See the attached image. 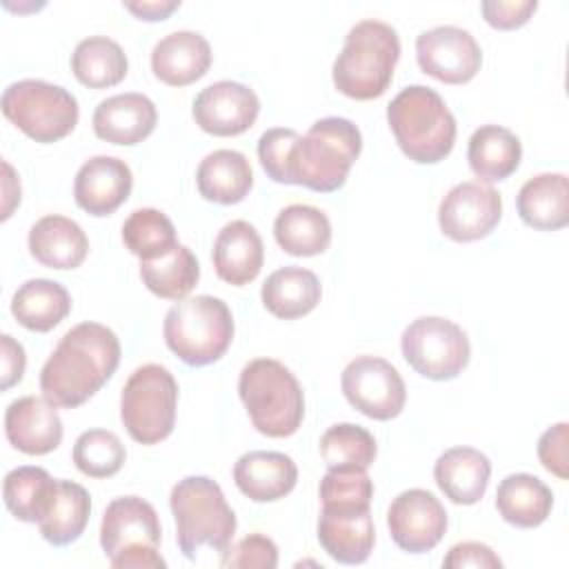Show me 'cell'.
<instances>
[{
  "instance_id": "6da1fadb",
  "label": "cell",
  "mask_w": 569,
  "mask_h": 569,
  "mask_svg": "<svg viewBox=\"0 0 569 569\" xmlns=\"http://www.w3.org/2000/svg\"><path fill=\"white\" fill-rule=\"evenodd\" d=\"M118 362V336L100 322H80L60 338L42 365L40 391L56 407H80L107 385Z\"/></svg>"
},
{
  "instance_id": "7a4b0ae2",
  "label": "cell",
  "mask_w": 569,
  "mask_h": 569,
  "mask_svg": "<svg viewBox=\"0 0 569 569\" xmlns=\"http://www.w3.org/2000/svg\"><path fill=\"white\" fill-rule=\"evenodd\" d=\"M360 149L362 136L351 120L338 116L320 118L291 147L287 164L289 184L331 193L345 184Z\"/></svg>"
},
{
  "instance_id": "3957f363",
  "label": "cell",
  "mask_w": 569,
  "mask_h": 569,
  "mask_svg": "<svg viewBox=\"0 0 569 569\" xmlns=\"http://www.w3.org/2000/svg\"><path fill=\"white\" fill-rule=\"evenodd\" d=\"M400 58L398 31L382 20H360L345 38L333 62V84L353 100L380 98Z\"/></svg>"
},
{
  "instance_id": "277c9868",
  "label": "cell",
  "mask_w": 569,
  "mask_h": 569,
  "mask_svg": "<svg viewBox=\"0 0 569 569\" xmlns=\"http://www.w3.org/2000/svg\"><path fill=\"white\" fill-rule=\"evenodd\" d=\"M387 122L402 153L418 164H436L453 149L456 118L442 96L425 84L405 87L389 102Z\"/></svg>"
},
{
  "instance_id": "5b68a950",
  "label": "cell",
  "mask_w": 569,
  "mask_h": 569,
  "mask_svg": "<svg viewBox=\"0 0 569 569\" xmlns=\"http://www.w3.org/2000/svg\"><path fill=\"white\" fill-rule=\"evenodd\" d=\"M238 393L251 425L269 438L293 436L305 418V396L296 376L273 358L247 362L238 378Z\"/></svg>"
},
{
  "instance_id": "8992f818",
  "label": "cell",
  "mask_w": 569,
  "mask_h": 569,
  "mask_svg": "<svg viewBox=\"0 0 569 569\" xmlns=\"http://www.w3.org/2000/svg\"><path fill=\"white\" fill-rule=\"evenodd\" d=\"M169 507L176 520V540L184 558L196 560L200 547L224 551L236 533V513L220 485L207 476H187L173 485Z\"/></svg>"
},
{
  "instance_id": "52a82bcc",
  "label": "cell",
  "mask_w": 569,
  "mask_h": 569,
  "mask_svg": "<svg viewBox=\"0 0 569 569\" xmlns=\"http://www.w3.org/2000/svg\"><path fill=\"white\" fill-rule=\"evenodd\" d=\"M167 347L187 365L204 367L220 360L233 340V316L224 300L196 296L178 300L164 316Z\"/></svg>"
},
{
  "instance_id": "ba28073f",
  "label": "cell",
  "mask_w": 569,
  "mask_h": 569,
  "mask_svg": "<svg viewBox=\"0 0 569 569\" xmlns=\"http://www.w3.org/2000/svg\"><path fill=\"white\" fill-rule=\"evenodd\" d=\"M160 520L156 509L138 496H120L104 509L100 547L113 569H160Z\"/></svg>"
},
{
  "instance_id": "9c48e42d",
  "label": "cell",
  "mask_w": 569,
  "mask_h": 569,
  "mask_svg": "<svg viewBox=\"0 0 569 569\" xmlns=\"http://www.w3.org/2000/svg\"><path fill=\"white\" fill-rule=\"evenodd\" d=\"M4 118L36 142L49 144L78 124V100L71 91L47 80H18L2 91Z\"/></svg>"
},
{
  "instance_id": "30bf717a",
  "label": "cell",
  "mask_w": 569,
  "mask_h": 569,
  "mask_svg": "<svg viewBox=\"0 0 569 569\" xmlns=\"http://www.w3.org/2000/svg\"><path fill=\"white\" fill-rule=\"evenodd\" d=\"M178 382L162 365L138 367L122 387L120 420L140 445L162 442L176 425Z\"/></svg>"
},
{
  "instance_id": "8fae6325",
  "label": "cell",
  "mask_w": 569,
  "mask_h": 569,
  "mask_svg": "<svg viewBox=\"0 0 569 569\" xmlns=\"http://www.w3.org/2000/svg\"><path fill=\"white\" fill-rule=\"evenodd\" d=\"M400 349L409 367L429 380H453L471 356L465 329L440 316L416 318L402 331Z\"/></svg>"
},
{
  "instance_id": "7c38bea8",
  "label": "cell",
  "mask_w": 569,
  "mask_h": 569,
  "mask_svg": "<svg viewBox=\"0 0 569 569\" xmlns=\"http://www.w3.org/2000/svg\"><path fill=\"white\" fill-rule=\"evenodd\" d=\"M342 393L373 420H391L405 409L407 387L398 369L378 356H358L342 371Z\"/></svg>"
},
{
  "instance_id": "4fadbf2b",
  "label": "cell",
  "mask_w": 569,
  "mask_h": 569,
  "mask_svg": "<svg viewBox=\"0 0 569 569\" xmlns=\"http://www.w3.org/2000/svg\"><path fill=\"white\" fill-rule=\"evenodd\" d=\"M502 218L500 193L480 182H460L447 191L438 207L440 231L456 242L487 238Z\"/></svg>"
},
{
  "instance_id": "5bb4252c",
  "label": "cell",
  "mask_w": 569,
  "mask_h": 569,
  "mask_svg": "<svg viewBox=\"0 0 569 569\" xmlns=\"http://www.w3.org/2000/svg\"><path fill=\"white\" fill-rule=\"evenodd\" d=\"M416 58L427 76L445 84L469 82L482 64V51L476 38L453 24L422 31L416 38Z\"/></svg>"
},
{
  "instance_id": "9a60e30c",
  "label": "cell",
  "mask_w": 569,
  "mask_h": 569,
  "mask_svg": "<svg viewBox=\"0 0 569 569\" xmlns=\"http://www.w3.org/2000/svg\"><path fill=\"white\" fill-rule=\"evenodd\" d=\"M393 542L407 553L431 551L447 531V511L427 489H407L393 498L387 511Z\"/></svg>"
},
{
  "instance_id": "2e32d148",
  "label": "cell",
  "mask_w": 569,
  "mask_h": 569,
  "mask_svg": "<svg viewBox=\"0 0 569 569\" xmlns=\"http://www.w3.org/2000/svg\"><path fill=\"white\" fill-rule=\"evenodd\" d=\"M191 113L196 124L211 136H240L253 127L260 113V100L247 84L220 80L196 96Z\"/></svg>"
},
{
  "instance_id": "e0dca14e",
  "label": "cell",
  "mask_w": 569,
  "mask_h": 569,
  "mask_svg": "<svg viewBox=\"0 0 569 569\" xmlns=\"http://www.w3.org/2000/svg\"><path fill=\"white\" fill-rule=\"evenodd\" d=\"M4 433L11 447L27 456H44L62 442V420L44 396H24L4 411Z\"/></svg>"
},
{
  "instance_id": "ac0fdd59",
  "label": "cell",
  "mask_w": 569,
  "mask_h": 569,
  "mask_svg": "<svg viewBox=\"0 0 569 569\" xmlns=\"http://www.w3.org/2000/svg\"><path fill=\"white\" fill-rule=\"evenodd\" d=\"M133 176L124 160L113 156H93L76 173L73 198L89 216L113 213L131 193Z\"/></svg>"
},
{
  "instance_id": "d6986e66",
  "label": "cell",
  "mask_w": 569,
  "mask_h": 569,
  "mask_svg": "<svg viewBox=\"0 0 569 569\" xmlns=\"http://www.w3.org/2000/svg\"><path fill=\"white\" fill-rule=\"evenodd\" d=\"M158 122V111L144 93H118L102 100L91 118L93 131L100 140L131 147L151 136Z\"/></svg>"
},
{
  "instance_id": "ffe728a7",
  "label": "cell",
  "mask_w": 569,
  "mask_h": 569,
  "mask_svg": "<svg viewBox=\"0 0 569 569\" xmlns=\"http://www.w3.org/2000/svg\"><path fill=\"white\" fill-rule=\"evenodd\" d=\"M211 258L220 280L233 287L249 284L264 262L262 238L247 220H231L218 231Z\"/></svg>"
},
{
  "instance_id": "44dd1931",
  "label": "cell",
  "mask_w": 569,
  "mask_h": 569,
  "mask_svg": "<svg viewBox=\"0 0 569 569\" xmlns=\"http://www.w3.org/2000/svg\"><path fill=\"white\" fill-rule=\"evenodd\" d=\"M233 482L253 502H276L293 491L298 467L280 451H249L236 460Z\"/></svg>"
},
{
  "instance_id": "7402d4cb",
  "label": "cell",
  "mask_w": 569,
  "mask_h": 569,
  "mask_svg": "<svg viewBox=\"0 0 569 569\" xmlns=\"http://www.w3.org/2000/svg\"><path fill=\"white\" fill-rule=\"evenodd\" d=\"M211 64V47L198 31H173L151 51L153 76L169 87H187L200 80Z\"/></svg>"
},
{
  "instance_id": "603a6c76",
  "label": "cell",
  "mask_w": 569,
  "mask_h": 569,
  "mask_svg": "<svg viewBox=\"0 0 569 569\" xmlns=\"http://www.w3.org/2000/svg\"><path fill=\"white\" fill-rule=\"evenodd\" d=\"M31 256L49 269H76L89 253V238L82 227L67 216H44L29 229Z\"/></svg>"
},
{
  "instance_id": "cb8c5ba5",
  "label": "cell",
  "mask_w": 569,
  "mask_h": 569,
  "mask_svg": "<svg viewBox=\"0 0 569 569\" xmlns=\"http://www.w3.org/2000/svg\"><path fill=\"white\" fill-rule=\"evenodd\" d=\"M320 547L342 565H360L369 558L376 529L369 511H325L318 518Z\"/></svg>"
},
{
  "instance_id": "d4e9b609",
  "label": "cell",
  "mask_w": 569,
  "mask_h": 569,
  "mask_svg": "<svg viewBox=\"0 0 569 569\" xmlns=\"http://www.w3.org/2000/svg\"><path fill=\"white\" fill-rule=\"evenodd\" d=\"M489 476V458L473 447H451L433 465L436 485L456 505H476L487 491Z\"/></svg>"
},
{
  "instance_id": "484cf974",
  "label": "cell",
  "mask_w": 569,
  "mask_h": 569,
  "mask_svg": "<svg viewBox=\"0 0 569 569\" xmlns=\"http://www.w3.org/2000/svg\"><path fill=\"white\" fill-rule=\"evenodd\" d=\"M196 184L204 200L216 204H236L249 196L253 187V171L244 153L236 149H216L200 160Z\"/></svg>"
},
{
  "instance_id": "4316f807",
  "label": "cell",
  "mask_w": 569,
  "mask_h": 569,
  "mask_svg": "<svg viewBox=\"0 0 569 569\" xmlns=\"http://www.w3.org/2000/svg\"><path fill=\"white\" fill-rule=\"evenodd\" d=\"M525 224L538 231H558L569 222V182L565 173H538L529 178L516 198Z\"/></svg>"
},
{
  "instance_id": "83f0119b",
  "label": "cell",
  "mask_w": 569,
  "mask_h": 569,
  "mask_svg": "<svg viewBox=\"0 0 569 569\" xmlns=\"http://www.w3.org/2000/svg\"><path fill=\"white\" fill-rule=\"evenodd\" d=\"M322 287L313 271L302 267H282L269 273L262 284L260 298L269 313L282 320L307 316L320 302Z\"/></svg>"
},
{
  "instance_id": "f1b7e54d",
  "label": "cell",
  "mask_w": 569,
  "mask_h": 569,
  "mask_svg": "<svg viewBox=\"0 0 569 569\" xmlns=\"http://www.w3.org/2000/svg\"><path fill=\"white\" fill-rule=\"evenodd\" d=\"M71 311L69 291L47 278H31L22 282L11 298L13 318L29 331H51Z\"/></svg>"
},
{
  "instance_id": "f546056e",
  "label": "cell",
  "mask_w": 569,
  "mask_h": 569,
  "mask_svg": "<svg viewBox=\"0 0 569 569\" xmlns=\"http://www.w3.org/2000/svg\"><path fill=\"white\" fill-rule=\"evenodd\" d=\"M553 507L551 489L531 473H509L496 491V509L513 527L533 529L547 520Z\"/></svg>"
},
{
  "instance_id": "4dcf8cb0",
  "label": "cell",
  "mask_w": 569,
  "mask_h": 569,
  "mask_svg": "<svg viewBox=\"0 0 569 569\" xmlns=\"http://www.w3.org/2000/svg\"><path fill=\"white\" fill-rule=\"evenodd\" d=\"M520 158L522 144L518 136L500 124H482L469 138V167L485 182L509 178L518 169Z\"/></svg>"
},
{
  "instance_id": "1f68e13d",
  "label": "cell",
  "mask_w": 569,
  "mask_h": 569,
  "mask_svg": "<svg viewBox=\"0 0 569 569\" xmlns=\"http://www.w3.org/2000/svg\"><path fill=\"white\" fill-rule=\"evenodd\" d=\"M273 236L284 253L309 258L329 249L331 222L318 207L289 204L276 216Z\"/></svg>"
},
{
  "instance_id": "d6a6232c",
  "label": "cell",
  "mask_w": 569,
  "mask_h": 569,
  "mask_svg": "<svg viewBox=\"0 0 569 569\" xmlns=\"http://www.w3.org/2000/svg\"><path fill=\"white\" fill-rule=\"evenodd\" d=\"M89 513V491L73 480H58L49 509L38 522V529L47 542H51L53 547H64L76 542L84 533Z\"/></svg>"
},
{
  "instance_id": "836d02e7",
  "label": "cell",
  "mask_w": 569,
  "mask_h": 569,
  "mask_svg": "<svg viewBox=\"0 0 569 569\" xmlns=\"http://www.w3.org/2000/svg\"><path fill=\"white\" fill-rule=\"evenodd\" d=\"M129 69L122 47L107 36L80 40L71 53V71L89 89H107L124 80Z\"/></svg>"
},
{
  "instance_id": "e575fe53",
  "label": "cell",
  "mask_w": 569,
  "mask_h": 569,
  "mask_svg": "<svg viewBox=\"0 0 569 569\" xmlns=\"http://www.w3.org/2000/svg\"><path fill=\"white\" fill-rule=\"evenodd\" d=\"M140 278L153 296L164 300H182L198 284L200 264L193 251L178 242L167 256L140 260Z\"/></svg>"
},
{
  "instance_id": "d590c367",
  "label": "cell",
  "mask_w": 569,
  "mask_h": 569,
  "mask_svg": "<svg viewBox=\"0 0 569 569\" xmlns=\"http://www.w3.org/2000/svg\"><path fill=\"white\" fill-rule=\"evenodd\" d=\"M56 482L42 467L11 469L2 482V498L9 513L22 522H40L53 498Z\"/></svg>"
},
{
  "instance_id": "8d00e7d4",
  "label": "cell",
  "mask_w": 569,
  "mask_h": 569,
  "mask_svg": "<svg viewBox=\"0 0 569 569\" xmlns=\"http://www.w3.org/2000/svg\"><path fill=\"white\" fill-rule=\"evenodd\" d=\"M122 242L140 260H156L167 256L178 244V238L173 222L160 209L142 207L122 222Z\"/></svg>"
},
{
  "instance_id": "74e56055",
  "label": "cell",
  "mask_w": 569,
  "mask_h": 569,
  "mask_svg": "<svg viewBox=\"0 0 569 569\" xmlns=\"http://www.w3.org/2000/svg\"><path fill=\"white\" fill-rule=\"evenodd\" d=\"M376 438L360 425L338 422L320 438V456L329 469H369L376 460Z\"/></svg>"
},
{
  "instance_id": "f35d334b",
  "label": "cell",
  "mask_w": 569,
  "mask_h": 569,
  "mask_svg": "<svg viewBox=\"0 0 569 569\" xmlns=\"http://www.w3.org/2000/svg\"><path fill=\"white\" fill-rule=\"evenodd\" d=\"M127 451L120 438L107 429H89L73 445V462L89 478H111L124 465Z\"/></svg>"
},
{
  "instance_id": "ab89813d",
  "label": "cell",
  "mask_w": 569,
  "mask_h": 569,
  "mask_svg": "<svg viewBox=\"0 0 569 569\" xmlns=\"http://www.w3.org/2000/svg\"><path fill=\"white\" fill-rule=\"evenodd\" d=\"M373 482L365 469H329L320 480L325 511H369Z\"/></svg>"
},
{
  "instance_id": "60d3db41",
  "label": "cell",
  "mask_w": 569,
  "mask_h": 569,
  "mask_svg": "<svg viewBox=\"0 0 569 569\" xmlns=\"http://www.w3.org/2000/svg\"><path fill=\"white\" fill-rule=\"evenodd\" d=\"M278 565V547L271 538L262 533H249L236 545L227 547L220 558V567L224 569H273Z\"/></svg>"
},
{
  "instance_id": "b9f144b4",
  "label": "cell",
  "mask_w": 569,
  "mask_h": 569,
  "mask_svg": "<svg viewBox=\"0 0 569 569\" xmlns=\"http://www.w3.org/2000/svg\"><path fill=\"white\" fill-rule=\"evenodd\" d=\"M298 131L296 129H284V127H276V129H267L260 140H258V160L264 169V173L280 184H289L287 178V164H289V153L293 142L298 140Z\"/></svg>"
},
{
  "instance_id": "7bdbcfd3",
  "label": "cell",
  "mask_w": 569,
  "mask_h": 569,
  "mask_svg": "<svg viewBox=\"0 0 569 569\" xmlns=\"http://www.w3.org/2000/svg\"><path fill=\"white\" fill-rule=\"evenodd\" d=\"M538 9L536 0H485L480 2V11L485 16V20L493 27V29H518L522 27L533 11Z\"/></svg>"
},
{
  "instance_id": "ee69618b",
  "label": "cell",
  "mask_w": 569,
  "mask_h": 569,
  "mask_svg": "<svg viewBox=\"0 0 569 569\" xmlns=\"http://www.w3.org/2000/svg\"><path fill=\"white\" fill-rule=\"evenodd\" d=\"M567 422H558L549 427L538 440V458L547 471L558 476L560 480L567 478Z\"/></svg>"
},
{
  "instance_id": "f6af8a7d",
  "label": "cell",
  "mask_w": 569,
  "mask_h": 569,
  "mask_svg": "<svg viewBox=\"0 0 569 569\" xmlns=\"http://www.w3.org/2000/svg\"><path fill=\"white\" fill-rule=\"evenodd\" d=\"M442 567H447V569H462V567L500 569L502 560L485 542L467 540V542H458L449 549V553L442 560Z\"/></svg>"
},
{
  "instance_id": "bcb514c9",
  "label": "cell",
  "mask_w": 569,
  "mask_h": 569,
  "mask_svg": "<svg viewBox=\"0 0 569 569\" xmlns=\"http://www.w3.org/2000/svg\"><path fill=\"white\" fill-rule=\"evenodd\" d=\"M0 353H2V382H0V389L7 391L16 382L22 380L24 367H27V356H24L22 345L18 340H13L9 333H4L0 338Z\"/></svg>"
},
{
  "instance_id": "7dc6e473",
  "label": "cell",
  "mask_w": 569,
  "mask_h": 569,
  "mask_svg": "<svg viewBox=\"0 0 569 569\" xmlns=\"http://www.w3.org/2000/svg\"><path fill=\"white\" fill-rule=\"evenodd\" d=\"M180 7V0H142V2H124V9L131 11L138 20L158 22L169 18Z\"/></svg>"
}]
</instances>
